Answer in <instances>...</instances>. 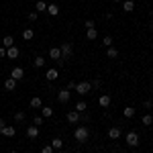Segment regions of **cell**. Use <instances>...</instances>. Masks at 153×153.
Returning <instances> with one entry per match:
<instances>
[{
	"label": "cell",
	"mask_w": 153,
	"mask_h": 153,
	"mask_svg": "<svg viewBox=\"0 0 153 153\" xmlns=\"http://www.w3.org/2000/svg\"><path fill=\"white\" fill-rule=\"evenodd\" d=\"M88 137H90L88 127H78V129L74 131V139H76L78 143H86V141H88Z\"/></svg>",
	"instance_id": "6da1fadb"
},
{
	"label": "cell",
	"mask_w": 153,
	"mask_h": 153,
	"mask_svg": "<svg viewBox=\"0 0 153 153\" xmlns=\"http://www.w3.org/2000/svg\"><path fill=\"white\" fill-rule=\"evenodd\" d=\"M125 141H127L129 147H137V145H139V135H137L135 131H129L127 137H125Z\"/></svg>",
	"instance_id": "7a4b0ae2"
},
{
	"label": "cell",
	"mask_w": 153,
	"mask_h": 153,
	"mask_svg": "<svg viewBox=\"0 0 153 153\" xmlns=\"http://www.w3.org/2000/svg\"><path fill=\"white\" fill-rule=\"evenodd\" d=\"M59 49H61V59H63V61L68 57H71V53H74V45H71V43H63Z\"/></svg>",
	"instance_id": "3957f363"
},
{
	"label": "cell",
	"mask_w": 153,
	"mask_h": 153,
	"mask_svg": "<svg viewBox=\"0 0 153 153\" xmlns=\"http://www.w3.org/2000/svg\"><path fill=\"white\" fill-rule=\"evenodd\" d=\"M90 90H92V84L90 82H78L76 84V92L78 94H88Z\"/></svg>",
	"instance_id": "277c9868"
},
{
	"label": "cell",
	"mask_w": 153,
	"mask_h": 153,
	"mask_svg": "<svg viewBox=\"0 0 153 153\" xmlns=\"http://www.w3.org/2000/svg\"><path fill=\"white\" fill-rule=\"evenodd\" d=\"M70 98H71V92L68 90V88L59 90V94H57V102H61V104H65V102H68Z\"/></svg>",
	"instance_id": "5b68a950"
},
{
	"label": "cell",
	"mask_w": 153,
	"mask_h": 153,
	"mask_svg": "<svg viewBox=\"0 0 153 153\" xmlns=\"http://www.w3.org/2000/svg\"><path fill=\"white\" fill-rule=\"evenodd\" d=\"M10 78H14L16 82H19V80H23V78H25V70L21 68V65H16V68H12V71H10Z\"/></svg>",
	"instance_id": "8992f818"
},
{
	"label": "cell",
	"mask_w": 153,
	"mask_h": 153,
	"mask_svg": "<svg viewBox=\"0 0 153 153\" xmlns=\"http://www.w3.org/2000/svg\"><path fill=\"white\" fill-rule=\"evenodd\" d=\"M65 118H68V123H71V125H78L80 123V112L78 110H70Z\"/></svg>",
	"instance_id": "52a82bcc"
},
{
	"label": "cell",
	"mask_w": 153,
	"mask_h": 153,
	"mask_svg": "<svg viewBox=\"0 0 153 153\" xmlns=\"http://www.w3.org/2000/svg\"><path fill=\"white\" fill-rule=\"evenodd\" d=\"M110 102H112V98H110L108 94H102L100 98H98V106H100V108H108Z\"/></svg>",
	"instance_id": "ba28073f"
},
{
	"label": "cell",
	"mask_w": 153,
	"mask_h": 153,
	"mask_svg": "<svg viewBox=\"0 0 153 153\" xmlns=\"http://www.w3.org/2000/svg\"><path fill=\"white\" fill-rule=\"evenodd\" d=\"M120 135H123V133H120V127H110V129H108V137H110L112 141L120 139Z\"/></svg>",
	"instance_id": "9c48e42d"
},
{
	"label": "cell",
	"mask_w": 153,
	"mask_h": 153,
	"mask_svg": "<svg viewBox=\"0 0 153 153\" xmlns=\"http://www.w3.org/2000/svg\"><path fill=\"white\" fill-rule=\"evenodd\" d=\"M49 57L53 59V61H61V49L59 47H51L49 49Z\"/></svg>",
	"instance_id": "30bf717a"
},
{
	"label": "cell",
	"mask_w": 153,
	"mask_h": 153,
	"mask_svg": "<svg viewBox=\"0 0 153 153\" xmlns=\"http://www.w3.org/2000/svg\"><path fill=\"white\" fill-rule=\"evenodd\" d=\"M45 78H47L49 82H53V80H57V78H59V71L55 70V68H49V70L45 71Z\"/></svg>",
	"instance_id": "8fae6325"
},
{
	"label": "cell",
	"mask_w": 153,
	"mask_h": 153,
	"mask_svg": "<svg viewBox=\"0 0 153 153\" xmlns=\"http://www.w3.org/2000/svg\"><path fill=\"white\" fill-rule=\"evenodd\" d=\"M29 104H31V108H33V110H41V106H43V100H41L39 96H33Z\"/></svg>",
	"instance_id": "7c38bea8"
},
{
	"label": "cell",
	"mask_w": 153,
	"mask_h": 153,
	"mask_svg": "<svg viewBox=\"0 0 153 153\" xmlns=\"http://www.w3.org/2000/svg\"><path fill=\"white\" fill-rule=\"evenodd\" d=\"M19 53H21V51H19L16 45H12V47L6 49V57H8V59H16V57H19Z\"/></svg>",
	"instance_id": "4fadbf2b"
},
{
	"label": "cell",
	"mask_w": 153,
	"mask_h": 153,
	"mask_svg": "<svg viewBox=\"0 0 153 153\" xmlns=\"http://www.w3.org/2000/svg\"><path fill=\"white\" fill-rule=\"evenodd\" d=\"M27 137L29 139H37L39 137V127H27Z\"/></svg>",
	"instance_id": "5bb4252c"
},
{
	"label": "cell",
	"mask_w": 153,
	"mask_h": 153,
	"mask_svg": "<svg viewBox=\"0 0 153 153\" xmlns=\"http://www.w3.org/2000/svg\"><path fill=\"white\" fill-rule=\"evenodd\" d=\"M51 147H53L55 151H61V149H63V139H61V137H55V139L51 141Z\"/></svg>",
	"instance_id": "9a60e30c"
},
{
	"label": "cell",
	"mask_w": 153,
	"mask_h": 153,
	"mask_svg": "<svg viewBox=\"0 0 153 153\" xmlns=\"http://www.w3.org/2000/svg\"><path fill=\"white\" fill-rule=\"evenodd\" d=\"M47 10V2L45 0H37L35 2V12H45Z\"/></svg>",
	"instance_id": "2e32d148"
},
{
	"label": "cell",
	"mask_w": 153,
	"mask_h": 153,
	"mask_svg": "<svg viewBox=\"0 0 153 153\" xmlns=\"http://www.w3.org/2000/svg\"><path fill=\"white\" fill-rule=\"evenodd\" d=\"M41 117L43 118H51L53 117V108H51V106H41Z\"/></svg>",
	"instance_id": "e0dca14e"
},
{
	"label": "cell",
	"mask_w": 153,
	"mask_h": 153,
	"mask_svg": "<svg viewBox=\"0 0 153 153\" xmlns=\"http://www.w3.org/2000/svg\"><path fill=\"white\" fill-rule=\"evenodd\" d=\"M12 45H14V37H12V35H6L4 39H2V47H4V49L12 47Z\"/></svg>",
	"instance_id": "ac0fdd59"
},
{
	"label": "cell",
	"mask_w": 153,
	"mask_h": 153,
	"mask_svg": "<svg viewBox=\"0 0 153 153\" xmlns=\"http://www.w3.org/2000/svg\"><path fill=\"white\" fill-rule=\"evenodd\" d=\"M2 135H4V137H14V135H16V127H8V125H6V127L2 129Z\"/></svg>",
	"instance_id": "d6986e66"
},
{
	"label": "cell",
	"mask_w": 153,
	"mask_h": 153,
	"mask_svg": "<svg viewBox=\"0 0 153 153\" xmlns=\"http://www.w3.org/2000/svg\"><path fill=\"white\" fill-rule=\"evenodd\" d=\"M14 88H16V80H14V78H8V80L4 82V90H8V92H12Z\"/></svg>",
	"instance_id": "ffe728a7"
},
{
	"label": "cell",
	"mask_w": 153,
	"mask_h": 153,
	"mask_svg": "<svg viewBox=\"0 0 153 153\" xmlns=\"http://www.w3.org/2000/svg\"><path fill=\"white\" fill-rule=\"evenodd\" d=\"M123 10L125 12H133L135 10V2H133V0H125V2H123Z\"/></svg>",
	"instance_id": "44dd1931"
},
{
	"label": "cell",
	"mask_w": 153,
	"mask_h": 153,
	"mask_svg": "<svg viewBox=\"0 0 153 153\" xmlns=\"http://www.w3.org/2000/svg\"><path fill=\"white\" fill-rule=\"evenodd\" d=\"M123 117L125 118H133L135 117V108H133V106H125V108H123Z\"/></svg>",
	"instance_id": "7402d4cb"
},
{
	"label": "cell",
	"mask_w": 153,
	"mask_h": 153,
	"mask_svg": "<svg viewBox=\"0 0 153 153\" xmlns=\"http://www.w3.org/2000/svg\"><path fill=\"white\" fill-rule=\"evenodd\" d=\"M47 12H49V16H57L59 14V6L57 4H47Z\"/></svg>",
	"instance_id": "603a6c76"
},
{
	"label": "cell",
	"mask_w": 153,
	"mask_h": 153,
	"mask_svg": "<svg viewBox=\"0 0 153 153\" xmlns=\"http://www.w3.org/2000/svg\"><path fill=\"white\" fill-rule=\"evenodd\" d=\"M33 37H35V31H33V29H25L23 31V39L25 41H31Z\"/></svg>",
	"instance_id": "cb8c5ba5"
},
{
	"label": "cell",
	"mask_w": 153,
	"mask_h": 153,
	"mask_svg": "<svg viewBox=\"0 0 153 153\" xmlns=\"http://www.w3.org/2000/svg\"><path fill=\"white\" fill-rule=\"evenodd\" d=\"M106 55H108L110 59H117L118 57V49L117 47H108L106 49Z\"/></svg>",
	"instance_id": "d4e9b609"
},
{
	"label": "cell",
	"mask_w": 153,
	"mask_h": 153,
	"mask_svg": "<svg viewBox=\"0 0 153 153\" xmlns=\"http://www.w3.org/2000/svg\"><path fill=\"white\" fill-rule=\"evenodd\" d=\"M86 108H88V104H86L84 100H78V102H76V108H74V110H78V112L82 114V112L86 110Z\"/></svg>",
	"instance_id": "484cf974"
},
{
	"label": "cell",
	"mask_w": 153,
	"mask_h": 153,
	"mask_svg": "<svg viewBox=\"0 0 153 153\" xmlns=\"http://www.w3.org/2000/svg\"><path fill=\"white\" fill-rule=\"evenodd\" d=\"M33 63H35V68H45V57H41V55H37Z\"/></svg>",
	"instance_id": "4316f807"
},
{
	"label": "cell",
	"mask_w": 153,
	"mask_h": 153,
	"mask_svg": "<svg viewBox=\"0 0 153 153\" xmlns=\"http://www.w3.org/2000/svg\"><path fill=\"white\" fill-rule=\"evenodd\" d=\"M86 37H88L90 41H94L96 37H98V31H96V29H88V31H86Z\"/></svg>",
	"instance_id": "83f0119b"
},
{
	"label": "cell",
	"mask_w": 153,
	"mask_h": 153,
	"mask_svg": "<svg viewBox=\"0 0 153 153\" xmlns=\"http://www.w3.org/2000/svg\"><path fill=\"white\" fill-rule=\"evenodd\" d=\"M141 123H143V125H145V127H149V125H151V123H153V117H151V114H143Z\"/></svg>",
	"instance_id": "f1b7e54d"
},
{
	"label": "cell",
	"mask_w": 153,
	"mask_h": 153,
	"mask_svg": "<svg viewBox=\"0 0 153 153\" xmlns=\"http://www.w3.org/2000/svg\"><path fill=\"white\" fill-rule=\"evenodd\" d=\"M102 45H104V47H112V37H110V35H104V39H102Z\"/></svg>",
	"instance_id": "f546056e"
},
{
	"label": "cell",
	"mask_w": 153,
	"mask_h": 153,
	"mask_svg": "<svg viewBox=\"0 0 153 153\" xmlns=\"http://www.w3.org/2000/svg\"><path fill=\"white\" fill-rule=\"evenodd\" d=\"M33 125H35V127H41V125H43V117H41V114L33 117Z\"/></svg>",
	"instance_id": "4dcf8cb0"
},
{
	"label": "cell",
	"mask_w": 153,
	"mask_h": 153,
	"mask_svg": "<svg viewBox=\"0 0 153 153\" xmlns=\"http://www.w3.org/2000/svg\"><path fill=\"white\" fill-rule=\"evenodd\" d=\"M14 120H16V123H23V120H25V112H23V110H19V112L14 114Z\"/></svg>",
	"instance_id": "1f68e13d"
},
{
	"label": "cell",
	"mask_w": 153,
	"mask_h": 153,
	"mask_svg": "<svg viewBox=\"0 0 153 153\" xmlns=\"http://www.w3.org/2000/svg\"><path fill=\"white\" fill-rule=\"evenodd\" d=\"M41 153H55V149H53V147H51V143H49V145H43Z\"/></svg>",
	"instance_id": "d6a6232c"
},
{
	"label": "cell",
	"mask_w": 153,
	"mask_h": 153,
	"mask_svg": "<svg viewBox=\"0 0 153 153\" xmlns=\"http://www.w3.org/2000/svg\"><path fill=\"white\" fill-rule=\"evenodd\" d=\"M37 19H39V12H35V10H33V12H29V21H31V23H35Z\"/></svg>",
	"instance_id": "836d02e7"
},
{
	"label": "cell",
	"mask_w": 153,
	"mask_h": 153,
	"mask_svg": "<svg viewBox=\"0 0 153 153\" xmlns=\"http://www.w3.org/2000/svg\"><path fill=\"white\" fill-rule=\"evenodd\" d=\"M92 88H100V86H102V80H100V78H96V80H92Z\"/></svg>",
	"instance_id": "e575fe53"
},
{
	"label": "cell",
	"mask_w": 153,
	"mask_h": 153,
	"mask_svg": "<svg viewBox=\"0 0 153 153\" xmlns=\"http://www.w3.org/2000/svg\"><path fill=\"white\" fill-rule=\"evenodd\" d=\"M84 27H86V29H94L96 25H94V21H92V19H88V21L84 23Z\"/></svg>",
	"instance_id": "d590c367"
},
{
	"label": "cell",
	"mask_w": 153,
	"mask_h": 153,
	"mask_svg": "<svg viewBox=\"0 0 153 153\" xmlns=\"http://www.w3.org/2000/svg\"><path fill=\"white\" fill-rule=\"evenodd\" d=\"M68 90H70V92H71V90H76V82H74V80L68 84Z\"/></svg>",
	"instance_id": "8d00e7d4"
},
{
	"label": "cell",
	"mask_w": 153,
	"mask_h": 153,
	"mask_svg": "<svg viewBox=\"0 0 153 153\" xmlns=\"http://www.w3.org/2000/svg\"><path fill=\"white\" fill-rule=\"evenodd\" d=\"M2 57H6V49L0 45V59H2Z\"/></svg>",
	"instance_id": "74e56055"
},
{
	"label": "cell",
	"mask_w": 153,
	"mask_h": 153,
	"mask_svg": "<svg viewBox=\"0 0 153 153\" xmlns=\"http://www.w3.org/2000/svg\"><path fill=\"white\" fill-rule=\"evenodd\" d=\"M143 104H145V108H151V106H153V102H151V100H145Z\"/></svg>",
	"instance_id": "f35d334b"
},
{
	"label": "cell",
	"mask_w": 153,
	"mask_h": 153,
	"mask_svg": "<svg viewBox=\"0 0 153 153\" xmlns=\"http://www.w3.org/2000/svg\"><path fill=\"white\" fill-rule=\"evenodd\" d=\"M4 127H6V123H4V120L0 118V135H2V129H4Z\"/></svg>",
	"instance_id": "ab89813d"
},
{
	"label": "cell",
	"mask_w": 153,
	"mask_h": 153,
	"mask_svg": "<svg viewBox=\"0 0 153 153\" xmlns=\"http://www.w3.org/2000/svg\"><path fill=\"white\" fill-rule=\"evenodd\" d=\"M112 2H120V0H112Z\"/></svg>",
	"instance_id": "60d3db41"
},
{
	"label": "cell",
	"mask_w": 153,
	"mask_h": 153,
	"mask_svg": "<svg viewBox=\"0 0 153 153\" xmlns=\"http://www.w3.org/2000/svg\"><path fill=\"white\" fill-rule=\"evenodd\" d=\"M151 19H153V10H151Z\"/></svg>",
	"instance_id": "b9f144b4"
},
{
	"label": "cell",
	"mask_w": 153,
	"mask_h": 153,
	"mask_svg": "<svg viewBox=\"0 0 153 153\" xmlns=\"http://www.w3.org/2000/svg\"><path fill=\"white\" fill-rule=\"evenodd\" d=\"M29 153H35V151H29Z\"/></svg>",
	"instance_id": "7bdbcfd3"
},
{
	"label": "cell",
	"mask_w": 153,
	"mask_h": 153,
	"mask_svg": "<svg viewBox=\"0 0 153 153\" xmlns=\"http://www.w3.org/2000/svg\"><path fill=\"white\" fill-rule=\"evenodd\" d=\"M57 153H63V151H57Z\"/></svg>",
	"instance_id": "ee69618b"
},
{
	"label": "cell",
	"mask_w": 153,
	"mask_h": 153,
	"mask_svg": "<svg viewBox=\"0 0 153 153\" xmlns=\"http://www.w3.org/2000/svg\"><path fill=\"white\" fill-rule=\"evenodd\" d=\"M10 153H16V151H10Z\"/></svg>",
	"instance_id": "f6af8a7d"
},
{
	"label": "cell",
	"mask_w": 153,
	"mask_h": 153,
	"mask_svg": "<svg viewBox=\"0 0 153 153\" xmlns=\"http://www.w3.org/2000/svg\"><path fill=\"white\" fill-rule=\"evenodd\" d=\"M151 88H153V86H151Z\"/></svg>",
	"instance_id": "bcb514c9"
}]
</instances>
